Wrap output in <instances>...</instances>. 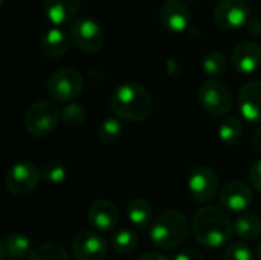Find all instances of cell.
I'll list each match as a JSON object with an SVG mask.
<instances>
[{
    "instance_id": "obj_1",
    "label": "cell",
    "mask_w": 261,
    "mask_h": 260,
    "mask_svg": "<svg viewBox=\"0 0 261 260\" xmlns=\"http://www.w3.org/2000/svg\"><path fill=\"white\" fill-rule=\"evenodd\" d=\"M191 230L199 244L208 248H219L229 242L234 224L220 207L206 205L194 215Z\"/></svg>"
},
{
    "instance_id": "obj_2",
    "label": "cell",
    "mask_w": 261,
    "mask_h": 260,
    "mask_svg": "<svg viewBox=\"0 0 261 260\" xmlns=\"http://www.w3.org/2000/svg\"><path fill=\"white\" fill-rule=\"evenodd\" d=\"M110 106L113 113L122 121L142 123L151 115L153 98L142 84L125 83L116 87Z\"/></svg>"
},
{
    "instance_id": "obj_3",
    "label": "cell",
    "mask_w": 261,
    "mask_h": 260,
    "mask_svg": "<svg viewBox=\"0 0 261 260\" xmlns=\"http://www.w3.org/2000/svg\"><path fill=\"white\" fill-rule=\"evenodd\" d=\"M188 222L184 213L168 210L161 213L150 225L148 236L153 245L161 250H176L188 238Z\"/></svg>"
},
{
    "instance_id": "obj_4",
    "label": "cell",
    "mask_w": 261,
    "mask_h": 260,
    "mask_svg": "<svg viewBox=\"0 0 261 260\" xmlns=\"http://www.w3.org/2000/svg\"><path fill=\"white\" fill-rule=\"evenodd\" d=\"M61 113L58 107L46 100L32 103L24 112V127L37 138L49 136L58 126Z\"/></svg>"
},
{
    "instance_id": "obj_5",
    "label": "cell",
    "mask_w": 261,
    "mask_h": 260,
    "mask_svg": "<svg viewBox=\"0 0 261 260\" xmlns=\"http://www.w3.org/2000/svg\"><path fill=\"white\" fill-rule=\"evenodd\" d=\"M84 87V78L80 70L73 67H64L50 75L47 80V92L52 100L58 103H67L75 100Z\"/></svg>"
},
{
    "instance_id": "obj_6",
    "label": "cell",
    "mask_w": 261,
    "mask_h": 260,
    "mask_svg": "<svg viewBox=\"0 0 261 260\" xmlns=\"http://www.w3.org/2000/svg\"><path fill=\"white\" fill-rule=\"evenodd\" d=\"M41 179V172L31 161H17L5 176L6 190L14 196H24L34 192Z\"/></svg>"
},
{
    "instance_id": "obj_7",
    "label": "cell",
    "mask_w": 261,
    "mask_h": 260,
    "mask_svg": "<svg viewBox=\"0 0 261 260\" xmlns=\"http://www.w3.org/2000/svg\"><path fill=\"white\" fill-rule=\"evenodd\" d=\"M197 100L203 110L210 115L220 116L231 110L232 107V95L229 89L217 80H206L202 83L197 92Z\"/></svg>"
},
{
    "instance_id": "obj_8",
    "label": "cell",
    "mask_w": 261,
    "mask_h": 260,
    "mask_svg": "<svg viewBox=\"0 0 261 260\" xmlns=\"http://www.w3.org/2000/svg\"><path fill=\"white\" fill-rule=\"evenodd\" d=\"M69 35L73 44L87 54L98 52L104 43V34L99 23L90 17H80L73 20L69 29Z\"/></svg>"
},
{
    "instance_id": "obj_9",
    "label": "cell",
    "mask_w": 261,
    "mask_h": 260,
    "mask_svg": "<svg viewBox=\"0 0 261 260\" xmlns=\"http://www.w3.org/2000/svg\"><path fill=\"white\" fill-rule=\"evenodd\" d=\"M188 190L191 196L200 202H211L219 193V178L217 173L211 167H196L188 179Z\"/></svg>"
},
{
    "instance_id": "obj_10",
    "label": "cell",
    "mask_w": 261,
    "mask_h": 260,
    "mask_svg": "<svg viewBox=\"0 0 261 260\" xmlns=\"http://www.w3.org/2000/svg\"><path fill=\"white\" fill-rule=\"evenodd\" d=\"M251 8L245 0H220L214 8V20L223 29H239L249 20Z\"/></svg>"
},
{
    "instance_id": "obj_11",
    "label": "cell",
    "mask_w": 261,
    "mask_h": 260,
    "mask_svg": "<svg viewBox=\"0 0 261 260\" xmlns=\"http://www.w3.org/2000/svg\"><path fill=\"white\" fill-rule=\"evenodd\" d=\"M109 251L107 239L98 231H81L72 242L76 260H102Z\"/></svg>"
},
{
    "instance_id": "obj_12",
    "label": "cell",
    "mask_w": 261,
    "mask_h": 260,
    "mask_svg": "<svg viewBox=\"0 0 261 260\" xmlns=\"http://www.w3.org/2000/svg\"><path fill=\"white\" fill-rule=\"evenodd\" d=\"M220 204L223 208L234 211V213H242L248 210L252 202H254V195L249 185H246L242 181H232L228 182L222 190H220Z\"/></svg>"
},
{
    "instance_id": "obj_13",
    "label": "cell",
    "mask_w": 261,
    "mask_h": 260,
    "mask_svg": "<svg viewBox=\"0 0 261 260\" xmlns=\"http://www.w3.org/2000/svg\"><path fill=\"white\" fill-rule=\"evenodd\" d=\"M159 18L170 32H184L191 21L190 9L180 0H165L159 9Z\"/></svg>"
},
{
    "instance_id": "obj_14",
    "label": "cell",
    "mask_w": 261,
    "mask_h": 260,
    "mask_svg": "<svg viewBox=\"0 0 261 260\" xmlns=\"http://www.w3.org/2000/svg\"><path fill=\"white\" fill-rule=\"evenodd\" d=\"M87 221L98 231H112L119 221V211L113 202L98 199L89 207Z\"/></svg>"
},
{
    "instance_id": "obj_15",
    "label": "cell",
    "mask_w": 261,
    "mask_h": 260,
    "mask_svg": "<svg viewBox=\"0 0 261 260\" xmlns=\"http://www.w3.org/2000/svg\"><path fill=\"white\" fill-rule=\"evenodd\" d=\"M239 107L249 123H261V81H249L239 92Z\"/></svg>"
},
{
    "instance_id": "obj_16",
    "label": "cell",
    "mask_w": 261,
    "mask_h": 260,
    "mask_svg": "<svg viewBox=\"0 0 261 260\" xmlns=\"http://www.w3.org/2000/svg\"><path fill=\"white\" fill-rule=\"evenodd\" d=\"M232 64L243 75L254 74L261 64V48L255 41H243L232 51Z\"/></svg>"
},
{
    "instance_id": "obj_17",
    "label": "cell",
    "mask_w": 261,
    "mask_h": 260,
    "mask_svg": "<svg viewBox=\"0 0 261 260\" xmlns=\"http://www.w3.org/2000/svg\"><path fill=\"white\" fill-rule=\"evenodd\" d=\"M41 6L46 18L60 26L73 20L81 8V0H43Z\"/></svg>"
},
{
    "instance_id": "obj_18",
    "label": "cell",
    "mask_w": 261,
    "mask_h": 260,
    "mask_svg": "<svg viewBox=\"0 0 261 260\" xmlns=\"http://www.w3.org/2000/svg\"><path fill=\"white\" fill-rule=\"evenodd\" d=\"M70 40H72L70 35H67L63 29L52 28L41 37L40 51L46 58L57 60L67 52Z\"/></svg>"
},
{
    "instance_id": "obj_19",
    "label": "cell",
    "mask_w": 261,
    "mask_h": 260,
    "mask_svg": "<svg viewBox=\"0 0 261 260\" xmlns=\"http://www.w3.org/2000/svg\"><path fill=\"white\" fill-rule=\"evenodd\" d=\"M127 219L136 228H145L153 219V207L142 198H135L127 204Z\"/></svg>"
},
{
    "instance_id": "obj_20",
    "label": "cell",
    "mask_w": 261,
    "mask_h": 260,
    "mask_svg": "<svg viewBox=\"0 0 261 260\" xmlns=\"http://www.w3.org/2000/svg\"><path fill=\"white\" fill-rule=\"evenodd\" d=\"M234 233L242 241H254L261 236V218L254 213L239 215L234 221Z\"/></svg>"
},
{
    "instance_id": "obj_21",
    "label": "cell",
    "mask_w": 261,
    "mask_h": 260,
    "mask_svg": "<svg viewBox=\"0 0 261 260\" xmlns=\"http://www.w3.org/2000/svg\"><path fill=\"white\" fill-rule=\"evenodd\" d=\"M139 245L138 234L130 228H121L118 230L112 238V247L116 253L121 254H130L133 253Z\"/></svg>"
},
{
    "instance_id": "obj_22",
    "label": "cell",
    "mask_w": 261,
    "mask_h": 260,
    "mask_svg": "<svg viewBox=\"0 0 261 260\" xmlns=\"http://www.w3.org/2000/svg\"><path fill=\"white\" fill-rule=\"evenodd\" d=\"M29 260H70L67 250L55 242L41 244L29 254Z\"/></svg>"
},
{
    "instance_id": "obj_23",
    "label": "cell",
    "mask_w": 261,
    "mask_h": 260,
    "mask_svg": "<svg viewBox=\"0 0 261 260\" xmlns=\"http://www.w3.org/2000/svg\"><path fill=\"white\" fill-rule=\"evenodd\" d=\"M243 136V124L237 116H228L219 127V138L231 146L237 144Z\"/></svg>"
},
{
    "instance_id": "obj_24",
    "label": "cell",
    "mask_w": 261,
    "mask_h": 260,
    "mask_svg": "<svg viewBox=\"0 0 261 260\" xmlns=\"http://www.w3.org/2000/svg\"><path fill=\"white\" fill-rule=\"evenodd\" d=\"M3 241L6 244L9 256H12L15 259H23L24 256H29L32 253V244H31L29 238L24 234L14 233V234L6 236Z\"/></svg>"
},
{
    "instance_id": "obj_25",
    "label": "cell",
    "mask_w": 261,
    "mask_h": 260,
    "mask_svg": "<svg viewBox=\"0 0 261 260\" xmlns=\"http://www.w3.org/2000/svg\"><path fill=\"white\" fill-rule=\"evenodd\" d=\"M124 127L121 118H106L98 127V138L106 144H113L121 139Z\"/></svg>"
},
{
    "instance_id": "obj_26",
    "label": "cell",
    "mask_w": 261,
    "mask_h": 260,
    "mask_svg": "<svg viewBox=\"0 0 261 260\" xmlns=\"http://www.w3.org/2000/svg\"><path fill=\"white\" fill-rule=\"evenodd\" d=\"M226 70V60H225V55L220 54V52H210L205 60H203V72L216 80V78H220Z\"/></svg>"
},
{
    "instance_id": "obj_27",
    "label": "cell",
    "mask_w": 261,
    "mask_h": 260,
    "mask_svg": "<svg viewBox=\"0 0 261 260\" xmlns=\"http://www.w3.org/2000/svg\"><path fill=\"white\" fill-rule=\"evenodd\" d=\"M66 167L60 162H49L41 170V179L50 185H60L66 181Z\"/></svg>"
},
{
    "instance_id": "obj_28",
    "label": "cell",
    "mask_w": 261,
    "mask_h": 260,
    "mask_svg": "<svg viewBox=\"0 0 261 260\" xmlns=\"http://www.w3.org/2000/svg\"><path fill=\"white\" fill-rule=\"evenodd\" d=\"M86 118L87 110L78 103H70L61 110V120L69 126H80L86 121Z\"/></svg>"
},
{
    "instance_id": "obj_29",
    "label": "cell",
    "mask_w": 261,
    "mask_h": 260,
    "mask_svg": "<svg viewBox=\"0 0 261 260\" xmlns=\"http://www.w3.org/2000/svg\"><path fill=\"white\" fill-rule=\"evenodd\" d=\"M223 260H255V254L245 242H234L226 248Z\"/></svg>"
},
{
    "instance_id": "obj_30",
    "label": "cell",
    "mask_w": 261,
    "mask_h": 260,
    "mask_svg": "<svg viewBox=\"0 0 261 260\" xmlns=\"http://www.w3.org/2000/svg\"><path fill=\"white\" fill-rule=\"evenodd\" d=\"M249 181H251L252 187L261 193V159L252 166V169L249 172Z\"/></svg>"
},
{
    "instance_id": "obj_31",
    "label": "cell",
    "mask_w": 261,
    "mask_h": 260,
    "mask_svg": "<svg viewBox=\"0 0 261 260\" xmlns=\"http://www.w3.org/2000/svg\"><path fill=\"white\" fill-rule=\"evenodd\" d=\"M173 260H205V256L199 251V250H194V248H187L180 253H177Z\"/></svg>"
},
{
    "instance_id": "obj_32",
    "label": "cell",
    "mask_w": 261,
    "mask_h": 260,
    "mask_svg": "<svg viewBox=\"0 0 261 260\" xmlns=\"http://www.w3.org/2000/svg\"><path fill=\"white\" fill-rule=\"evenodd\" d=\"M136 260H168L164 254L161 253H154V251H148V253H144L141 254Z\"/></svg>"
},
{
    "instance_id": "obj_33",
    "label": "cell",
    "mask_w": 261,
    "mask_h": 260,
    "mask_svg": "<svg viewBox=\"0 0 261 260\" xmlns=\"http://www.w3.org/2000/svg\"><path fill=\"white\" fill-rule=\"evenodd\" d=\"M252 146L261 152V126L254 132V135H252Z\"/></svg>"
},
{
    "instance_id": "obj_34",
    "label": "cell",
    "mask_w": 261,
    "mask_h": 260,
    "mask_svg": "<svg viewBox=\"0 0 261 260\" xmlns=\"http://www.w3.org/2000/svg\"><path fill=\"white\" fill-rule=\"evenodd\" d=\"M8 256H9V253H8L6 244H5V241H2L0 242V260H6Z\"/></svg>"
},
{
    "instance_id": "obj_35",
    "label": "cell",
    "mask_w": 261,
    "mask_h": 260,
    "mask_svg": "<svg viewBox=\"0 0 261 260\" xmlns=\"http://www.w3.org/2000/svg\"><path fill=\"white\" fill-rule=\"evenodd\" d=\"M257 256H258V259L261 260V241L258 242V245H257Z\"/></svg>"
}]
</instances>
